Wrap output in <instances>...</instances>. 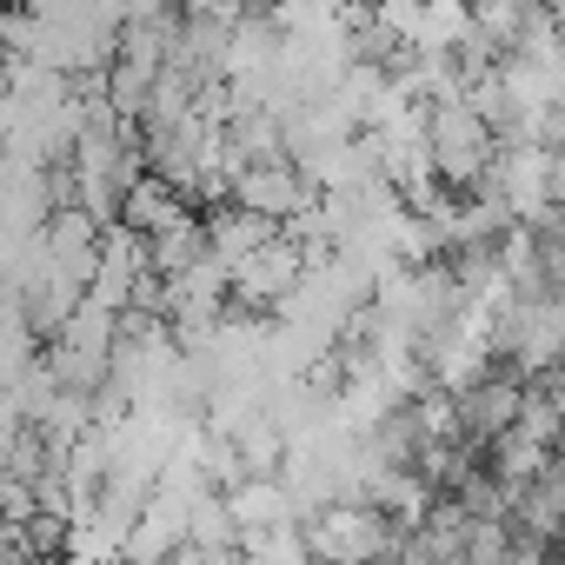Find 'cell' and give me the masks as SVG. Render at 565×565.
I'll return each mask as SVG.
<instances>
[{
    "label": "cell",
    "instance_id": "obj_1",
    "mask_svg": "<svg viewBox=\"0 0 565 565\" xmlns=\"http://www.w3.org/2000/svg\"><path fill=\"white\" fill-rule=\"evenodd\" d=\"M426 134H433V140H426V147H433V167H439L446 180H472V173L492 160V127H486L466 100H446Z\"/></svg>",
    "mask_w": 565,
    "mask_h": 565
},
{
    "label": "cell",
    "instance_id": "obj_2",
    "mask_svg": "<svg viewBox=\"0 0 565 565\" xmlns=\"http://www.w3.org/2000/svg\"><path fill=\"white\" fill-rule=\"evenodd\" d=\"M233 193H239V206H253V213H266V220H294L313 193H307V173H294L287 160H253L239 180H233Z\"/></svg>",
    "mask_w": 565,
    "mask_h": 565
},
{
    "label": "cell",
    "instance_id": "obj_3",
    "mask_svg": "<svg viewBox=\"0 0 565 565\" xmlns=\"http://www.w3.org/2000/svg\"><path fill=\"white\" fill-rule=\"evenodd\" d=\"M313 545L320 552H373V545H386V532L373 525V512H327V525L313 532Z\"/></svg>",
    "mask_w": 565,
    "mask_h": 565
},
{
    "label": "cell",
    "instance_id": "obj_4",
    "mask_svg": "<svg viewBox=\"0 0 565 565\" xmlns=\"http://www.w3.org/2000/svg\"><path fill=\"white\" fill-rule=\"evenodd\" d=\"M233 519L253 532V525H279V519H294V505H287V492H279V486H246V492H233Z\"/></svg>",
    "mask_w": 565,
    "mask_h": 565
},
{
    "label": "cell",
    "instance_id": "obj_5",
    "mask_svg": "<svg viewBox=\"0 0 565 565\" xmlns=\"http://www.w3.org/2000/svg\"><path fill=\"white\" fill-rule=\"evenodd\" d=\"M545 193H552V200H558V206H565V153H558V160H552V167H545Z\"/></svg>",
    "mask_w": 565,
    "mask_h": 565
}]
</instances>
